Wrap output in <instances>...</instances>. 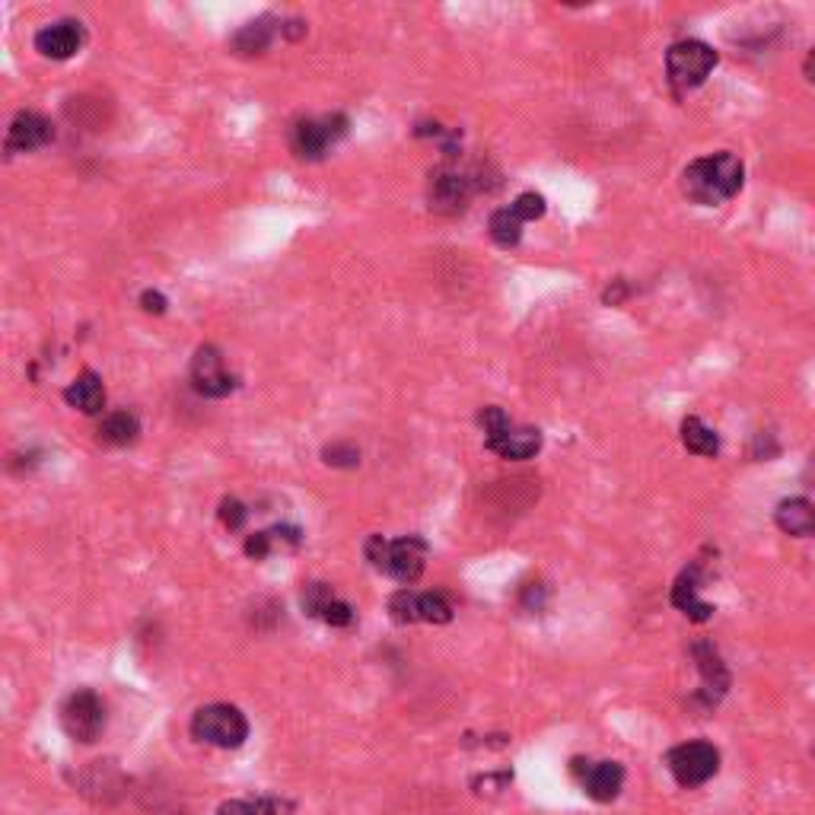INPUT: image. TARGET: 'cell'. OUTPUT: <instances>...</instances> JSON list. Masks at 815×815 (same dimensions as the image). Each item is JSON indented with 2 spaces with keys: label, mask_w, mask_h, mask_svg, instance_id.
<instances>
[{
  "label": "cell",
  "mask_w": 815,
  "mask_h": 815,
  "mask_svg": "<svg viewBox=\"0 0 815 815\" xmlns=\"http://www.w3.org/2000/svg\"><path fill=\"white\" fill-rule=\"evenodd\" d=\"M682 443H686L688 453H694V456H717L720 453V437L701 418H686Z\"/></svg>",
  "instance_id": "obj_21"
},
{
  "label": "cell",
  "mask_w": 815,
  "mask_h": 815,
  "mask_svg": "<svg viewBox=\"0 0 815 815\" xmlns=\"http://www.w3.org/2000/svg\"><path fill=\"white\" fill-rule=\"evenodd\" d=\"M743 176H746V169L739 163V157H733V154L701 157V160H694V163L682 172V192H686L694 204L717 207L723 201L739 195Z\"/></svg>",
  "instance_id": "obj_1"
},
{
  "label": "cell",
  "mask_w": 815,
  "mask_h": 815,
  "mask_svg": "<svg viewBox=\"0 0 815 815\" xmlns=\"http://www.w3.org/2000/svg\"><path fill=\"white\" fill-rule=\"evenodd\" d=\"M717 67V52L704 42H676L666 55V73H669V83L676 93H688V90H698L711 70Z\"/></svg>",
  "instance_id": "obj_5"
},
{
  "label": "cell",
  "mask_w": 815,
  "mask_h": 815,
  "mask_svg": "<svg viewBox=\"0 0 815 815\" xmlns=\"http://www.w3.org/2000/svg\"><path fill=\"white\" fill-rule=\"evenodd\" d=\"M249 520V510L236 500V497H227L224 503H220V522L227 525L229 532H239L242 525Z\"/></svg>",
  "instance_id": "obj_28"
},
{
  "label": "cell",
  "mask_w": 815,
  "mask_h": 815,
  "mask_svg": "<svg viewBox=\"0 0 815 815\" xmlns=\"http://www.w3.org/2000/svg\"><path fill=\"white\" fill-rule=\"evenodd\" d=\"M366 561L376 570H383L386 577H392V580L411 587L425 574L427 542L421 535H405V539H395V542H386L383 535H370L366 539Z\"/></svg>",
  "instance_id": "obj_2"
},
{
  "label": "cell",
  "mask_w": 815,
  "mask_h": 815,
  "mask_svg": "<svg viewBox=\"0 0 815 815\" xmlns=\"http://www.w3.org/2000/svg\"><path fill=\"white\" fill-rule=\"evenodd\" d=\"M666 768L679 786H701L720 771V751L711 743H682L666 755Z\"/></svg>",
  "instance_id": "obj_6"
},
{
  "label": "cell",
  "mask_w": 815,
  "mask_h": 815,
  "mask_svg": "<svg viewBox=\"0 0 815 815\" xmlns=\"http://www.w3.org/2000/svg\"><path fill=\"white\" fill-rule=\"evenodd\" d=\"M694 659H698V669L704 676V701L708 704H717L720 694L729 686V676L720 663L717 650L711 644H694Z\"/></svg>",
  "instance_id": "obj_18"
},
{
  "label": "cell",
  "mask_w": 815,
  "mask_h": 815,
  "mask_svg": "<svg viewBox=\"0 0 815 815\" xmlns=\"http://www.w3.org/2000/svg\"><path fill=\"white\" fill-rule=\"evenodd\" d=\"M389 612L398 624H415V621L446 624V621H453V605H450V599L443 592L398 589L389 599Z\"/></svg>",
  "instance_id": "obj_9"
},
{
  "label": "cell",
  "mask_w": 815,
  "mask_h": 815,
  "mask_svg": "<svg viewBox=\"0 0 815 815\" xmlns=\"http://www.w3.org/2000/svg\"><path fill=\"white\" fill-rule=\"evenodd\" d=\"M348 134L344 115H326V118H303L291 131V147L303 160H319L326 157L328 147H335Z\"/></svg>",
  "instance_id": "obj_8"
},
{
  "label": "cell",
  "mask_w": 815,
  "mask_h": 815,
  "mask_svg": "<svg viewBox=\"0 0 815 815\" xmlns=\"http://www.w3.org/2000/svg\"><path fill=\"white\" fill-rule=\"evenodd\" d=\"M488 233H490V239H494L497 246H503V249L520 246V239H522L520 214H517L513 207H500V211H494V214H490Z\"/></svg>",
  "instance_id": "obj_22"
},
{
  "label": "cell",
  "mask_w": 815,
  "mask_h": 815,
  "mask_svg": "<svg viewBox=\"0 0 815 815\" xmlns=\"http://www.w3.org/2000/svg\"><path fill=\"white\" fill-rule=\"evenodd\" d=\"M319 619L326 621V624H331V627H348V624L354 621V609H351L344 599H338V596H335L326 609H322V615H319Z\"/></svg>",
  "instance_id": "obj_27"
},
{
  "label": "cell",
  "mask_w": 815,
  "mask_h": 815,
  "mask_svg": "<svg viewBox=\"0 0 815 815\" xmlns=\"http://www.w3.org/2000/svg\"><path fill=\"white\" fill-rule=\"evenodd\" d=\"M475 192V179L459 169H440L430 182V207L456 214Z\"/></svg>",
  "instance_id": "obj_12"
},
{
  "label": "cell",
  "mask_w": 815,
  "mask_h": 815,
  "mask_svg": "<svg viewBox=\"0 0 815 815\" xmlns=\"http://www.w3.org/2000/svg\"><path fill=\"white\" fill-rule=\"evenodd\" d=\"M61 726L73 743H97L105 729V704L97 691H73L61 704Z\"/></svg>",
  "instance_id": "obj_7"
},
{
  "label": "cell",
  "mask_w": 815,
  "mask_h": 815,
  "mask_svg": "<svg viewBox=\"0 0 815 815\" xmlns=\"http://www.w3.org/2000/svg\"><path fill=\"white\" fill-rule=\"evenodd\" d=\"M803 73H806V80H813L815 83V48L806 55V65H803Z\"/></svg>",
  "instance_id": "obj_31"
},
{
  "label": "cell",
  "mask_w": 815,
  "mask_h": 815,
  "mask_svg": "<svg viewBox=\"0 0 815 815\" xmlns=\"http://www.w3.org/2000/svg\"><path fill=\"white\" fill-rule=\"evenodd\" d=\"M271 26H268V20H259V23H249L242 33L233 38V45L242 52V55H259L268 48V42H271Z\"/></svg>",
  "instance_id": "obj_24"
},
{
  "label": "cell",
  "mask_w": 815,
  "mask_h": 815,
  "mask_svg": "<svg viewBox=\"0 0 815 815\" xmlns=\"http://www.w3.org/2000/svg\"><path fill=\"white\" fill-rule=\"evenodd\" d=\"M65 401L83 415H99L105 408V386L93 370H83L65 389Z\"/></svg>",
  "instance_id": "obj_16"
},
{
  "label": "cell",
  "mask_w": 815,
  "mask_h": 815,
  "mask_svg": "<svg viewBox=\"0 0 815 815\" xmlns=\"http://www.w3.org/2000/svg\"><path fill=\"white\" fill-rule=\"evenodd\" d=\"M774 520L781 525L786 535H796V539H806L815 535V507L806 497H790L783 500L774 513Z\"/></svg>",
  "instance_id": "obj_17"
},
{
  "label": "cell",
  "mask_w": 815,
  "mask_h": 815,
  "mask_svg": "<svg viewBox=\"0 0 815 815\" xmlns=\"http://www.w3.org/2000/svg\"><path fill=\"white\" fill-rule=\"evenodd\" d=\"M140 303H144V309H147V313H163L166 309L163 294H154V291H147V294L140 296Z\"/></svg>",
  "instance_id": "obj_30"
},
{
  "label": "cell",
  "mask_w": 815,
  "mask_h": 815,
  "mask_svg": "<svg viewBox=\"0 0 815 815\" xmlns=\"http://www.w3.org/2000/svg\"><path fill=\"white\" fill-rule=\"evenodd\" d=\"M698 589H701V564H691L682 570V577L676 580V587H672V605L688 615L691 621H711L714 615V605H708V602H701V596H698Z\"/></svg>",
  "instance_id": "obj_15"
},
{
  "label": "cell",
  "mask_w": 815,
  "mask_h": 815,
  "mask_svg": "<svg viewBox=\"0 0 815 815\" xmlns=\"http://www.w3.org/2000/svg\"><path fill=\"white\" fill-rule=\"evenodd\" d=\"M192 736L217 749H239L249 739V720L233 704H207L192 717Z\"/></svg>",
  "instance_id": "obj_4"
},
{
  "label": "cell",
  "mask_w": 815,
  "mask_h": 815,
  "mask_svg": "<svg viewBox=\"0 0 815 815\" xmlns=\"http://www.w3.org/2000/svg\"><path fill=\"white\" fill-rule=\"evenodd\" d=\"M326 462L328 465H358L360 462V453L358 450H341V446H331V450H326Z\"/></svg>",
  "instance_id": "obj_29"
},
{
  "label": "cell",
  "mask_w": 815,
  "mask_h": 815,
  "mask_svg": "<svg viewBox=\"0 0 815 815\" xmlns=\"http://www.w3.org/2000/svg\"><path fill=\"white\" fill-rule=\"evenodd\" d=\"M35 48H38V55H45L52 61H67L83 48V26L73 20L52 23L35 35Z\"/></svg>",
  "instance_id": "obj_13"
},
{
  "label": "cell",
  "mask_w": 815,
  "mask_h": 815,
  "mask_svg": "<svg viewBox=\"0 0 815 815\" xmlns=\"http://www.w3.org/2000/svg\"><path fill=\"white\" fill-rule=\"evenodd\" d=\"M517 214H520L522 224H529V220H539L542 214H545V197L535 195V192H522L513 204H510Z\"/></svg>",
  "instance_id": "obj_26"
},
{
  "label": "cell",
  "mask_w": 815,
  "mask_h": 815,
  "mask_svg": "<svg viewBox=\"0 0 815 815\" xmlns=\"http://www.w3.org/2000/svg\"><path fill=\"white\" fill-rule=\"evenodd\" d=\"M570 771L580 778L589 800H596V803L619 800L621 786H624V768H621L619 761H584V758H574Z\"/></svg>",
  "instance_id": "obj_11"
},
{
  "label": "cell",
  "mask_w": 815,
  "mask_h": 815,
  "mask_svg": "<svg viewBox=\"0 0 815 815\" xmlns=\"http://www.w3.org/2000/svg\"><path fill=\"white\" fill-rule=\"evenodd\" d=\"M52 137L55 131L48 118H42L38 112H20L7 131V154H30V150L45 147Z\"/></svg>",
  "instance_id": "obj_14"
},
{
  "label": "cell",
  "mask_w": 815,
  "mask_h": 815,
  "mask_svg": "<svg viewBox=\"0 0 815 815\" xmlns=\"http://www.w3.org/2000/svg\"><path fill=\"white\" fill-rule=\"evenodd\" d=\"M284 803L274 796H256V800H229L224 803L217 815H281Z\"/></svg>",
  "instance_id": "obj_23"
},
{
  "label": "cell",
  "mask_w": 815,
  "mask_h": 815,
  "mask_svg": "<svg viewBox=\"0 0 815 815\" xmlns=\"http://www.w3.org/2000/svg\"><path fill=\"white\" fill-rule=\"evenodd\" d=\"M140 433V421L131 411H112L99 425V443L105 446H131Z\"/></svg>",
  "instance_id": "obj_20"
},
{
  "label": "cell",
  "mask_w": 815,
  "mask_h": 815,
  "mask_svg": "<svg viewBox=\"0 0 815 815\" xmlns=\"http://www.w3.org/2000/svg\"><path fill=\"white\" fill-rule=\"evenodd\" d=\"M284 545H291V548L299 545V529H294V525H278V529L256 532V535L246 539V555L252 557V561H264L274 548H284Z\"/></svg>",
  "instance_id": "obj_19"
},
{
  "label": "cell",
  "mask_w": 815,
  "mask_h": 815,
  "mask_svg": "<svg viewBox=\"0 0 815 815\" xmlns=\"http://www.w3.org/2000/svg\"><path fill=\"white\" fill-rule=\"evenodd\" d=\"M192 386L204 398H227L236 389V376L227 370L224 354L214 344L197 348L192 360Z\"/></svg>",
  "instance_id": "obj_10"
},
{
  "label": "cell",
  "mask_w": 815,
  "mask_h": 815,
  "mask_svg": "<svg viewBox=\"0 0 815 815\" xmlns=\"http://www.w3.org/2000/svg\"><path fill=\"white\" fill-rule=\"evenodd\" d=\"M331 599H335V592H331V587H326V584H309V587L303 589V609H306L313 619L322 615V609H326Z\"/></svg>",
  "instance_id": "obj_25"
},
{
  "label": "cell",
  "mask_w": 815,
  "mask_h": 815,
  "mask_svg": "<svg viewBox=\"0 0 815 815\" xmlns=\"http://www.w3.org/2000/svg\"><path fill=\"white\" fill-rule=\"evenodd\" d=\"M482 427H485V446L500 459L522 462L542 450V433L532 427H517L500 408H485Z\"/></svg>",
  "instance_id": "obj_3"
}]
</instances>
